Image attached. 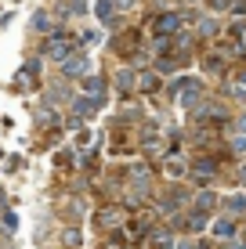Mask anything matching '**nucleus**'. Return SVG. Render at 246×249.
Returning a JSON list of instances; mask_svg holds the SVG:
<instances>
[{
	"label": "nucleus",
	"instance_id": "nucleus-1",
	"mask_svg": "<svg viewBox=\"0 0 246 249\" xmlns=\"http://www.w3.org/2000/svg\"><path fill=\"white\" fill-rule=\"evenodd\" d=\"M44 51H47V58H69V44H65L62 36H51Z\"/></svg>",
	"mask_w": 246,
	"mask_h": 249
},
{
	"label": "nucleus",
	"instance_id": "nucleus-2",
	"mask_svg": "<svg viewBox=\"0 0 246 249\" xmlns=\"http://www.w3.org/2000/svg\"><path fill=\"white\" fill-rule=\"evenodd\" d=\"M87 72V58H65V76H83Z\"/></svg>",
	"mask_w": 246,
	"mask_h": 249
},
{
	"label": "nucleus",
	"instance_id": "nucleus-3",
	"mask_svg": "<svg viewBox=\"0 0 246 249\" xmlns=\"http://www.w3.org/2000/svg\"><path fill=\"white\" fill-rule=\"evenodd\" d=\"M170 29H177V15H163L156 22V33H170Z\"/></svg>",
	"mask_w": 246,
	"mask_h": 249
},
{
	"label": "nucleus",
	"instance_id": "nucleus-4",
	"mask_svg": "<svg viewBox=\"0 0 246 249\" xmlns=\"http://www.w3.org/2000/svg\"><path fill=\"white\" fill-rule=\"evenodd\" d=\"M98 15H101V18H109V15H113V0H101V4H98Z\"/></svg>",
	"mask_w": 246,
	"mask_h": 249
},
{
	"label": "nucleus",
	"instance_id": "nucleus-5",
	"mask_svg": "<svg viewBox=\"0 0 246 249\" xmlns=\"http://www.w3.org/2000/svg\"><path fill=\"white\" fill-rule=\"evenodd\" d=\"M239 206H246L243 195H232V199H228V210H239Z\"/></svg>",
	"mask_w": 246,
	"mask_h": 249
},
{
	"label": "nucleus",
	"instance_id": "nucleus-6",
	"mask_svg": "<svg viewBox=\"0 0 246 249\" xmlns=\"http://www.w3.org/2000/svg\"><path fill=\"white\" fill-rule=\"evenodd\" d=\"M214 231H217V235H232V224H228V220H221V224H214Z\"/></svg>",
	"mask_w": 246,
	"mask_h": 249
}]
</instances>
